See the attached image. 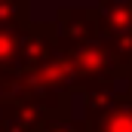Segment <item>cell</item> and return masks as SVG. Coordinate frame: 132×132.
I'll return each mask as SVG.
<instances>
[{"mask_svg":"<svg viewBox=\"0 0 132 132\" xmlns=\"http://www.w3.org/2000/svg\"><path fill=\"white\" fill-rule=\"evenodd\" d=\"M55 34H59L62 52L68 55L71 68L77 71L80 92L95 89V86H114V83L123 80L126 65L104 43V37L98 31L95 9L62 6L59 15H55Z\"/></svg>","mask_w":132,"mask_h":132,"instance_id":"6da1fadb","label":"cell"},{"mask_svg":"<svg viewBox=\"0 0 132 132\" xmlns=\"http://www.w3.org/2000/svg\"><path fill=\"white\" fill-rule=\"evenodd\" d=\"M83 98V132H132V95L114 86H95L80 92Z\"/></svg>","mask_w":132,"mask_h":132,"instance_id":"7a4b0ae2","label":"cell"},{"mask_svg":"<svg viewBox=\"0 0 132 132\" xmlns=\"http://www.w3.org/2000/svg\"><path fill=\"white\" fill-rule=\"evenodd\" d=\"M95 19L114 55L123 65H132V0H98Z\"/></svg>","mask_w":132,"mask_h":132,"instance_id":"3957f363","label":"cell"},{"mask_svg":"<svg viewBox=\"0 0 132 132\" xmlns=\"http://www.w3.org/2000/svg\"><path fill=\"white\" fill-rule=\"evenodd\" d=\"M46 114L28 98H15V95L0 98V132H37Z\"/></svg>","mask_w":132,"mask_h":132,"instance_id":"277c9868","label":"cell"},{"mask_svg":"<svg viewBox=\"0 0 132 132\" xmlns=\"http://www.w3.org/2000/svg\"><path fill=\"white\" fill-rule=\"evenodd\" d=\"M0 25H31V0H0Z\"/></svg>","mask_w":132,"mask_h":132,"instance_id":"5b68a950","label":"cell"},{"mask_svg":"<svg viewBox=\"0 0 132 132\" xmlns=\"http://www.w3.org/2000/svg\"><path fill=\"white\" fill-rule=\"evenodd\" d=\"M37 132H83V126L74 117H46Z\"/></svg>","mask_w":132,"mask_h":132,"instance_id":"8992f818","label":"cell"},{"mask_svg":"<svg viewBox=\"0 0 132 132\" xmlns=\"http://www.w3.org/2000/svg\"><path fill=\"white\" fill-rule=\"evenodd\" d=\"M120 89L132 95V65H126V71H123V80H120Z\"/></svg>","mask_w":132,"mask_h":132,"instance_id":"52a82bcc","label":"cell"}]
</instances>
